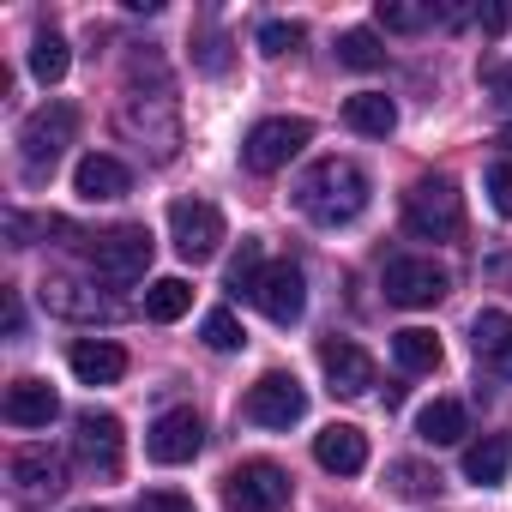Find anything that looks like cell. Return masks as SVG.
I'll list each match as a JSON object with an SVG mask.
<instances>
[{
    "label": "cell",
    "instance_id": "6da1fadb",
    "mask_svg": "<svg viewBox=\"0 0 512 512\" xmlns=\"http://www.w3.org/2000/svg\"><path fill=\"white\" fill-rule=\"evenodd\" d=\"M296 205L308 223L320 229H344L368 211V175L350 163V157H320L302 181H296Z\"/></svg>",
    "mask_w": 512,
    "mask_h": 512
},
{
    "label": "cell",
    "instance_id": "7a4b0ae2",
    "mask_svg": "<svg viewBox=\"0 0 512 512\" xmlns=\"http://www.w3.org/2000/svg\"><path fill=\"white\" fill-rule=\"evenodd\" d=\"M73 133H79V109L73 103H43V109L25 115V127H19V163H25L31 187H43L55 175V163L67 157Z\"/></svg>",
    "mask_w": 512,
    "mask_h": 512
},
{
    "label": "cell",
    "instance_id": "3957f363",
    "mask_svg": "<svg viewBox=\"0 0 512 512\" xmlns=\"http://www.w3.org/2000/svg\"><path fill=\"white\" fill-rule=\"evenodd\" d=\"M404 223L422 241H458L464 235V193L446 175H428L404 193Z\"/></svg>",
    "mask_w": 512,
    "mask_h": 512
},
{
    "label": "cell",
    "instance_id": "277c9868",
    "mask_svg": "<svg viewBox=\"0 0 512 512\" xmlns=\"http://www.w3.org/2000/svg\"><path fill=\"white\" fill-rule=\"evenodd\" d=\"M151 253H157L151 229L145 223H121V229H109V235L91 241V272L103 284H139L151 272Z\"/></svg>",
    "mask_w": 512,
    "mask_h": 512
},
{
    "label": "cell",
    "instance_id": "5b68a950",
    "mask_svg": "<svg viewBox=\"0 0 512 512\" xmlns=\"http://www.w3.org/2000/svg\"><path fill=\"white\" fill-rule=\"evenodd\" d=\"M290 494H296L290 488V470L272 464V458H253V464L229 470V482H223V506L229 512H284Z\"/></svg>",
    "mask_w": 512,
    "mask_h": 512
},
{
    "label": "cell",
    "instance_id": "8992f818",
    "mask_svg": "<svg viewBox=\"0 0 512 512\" xmlns=\"http://www.w3.org/2000/svg\"><path fill=\"white\" fill-rule=\"evenodd\" d=\"M308 139H314L308 121H296V115H272V121H260V127H247V139H241V163H247L253 175H278Z\"/></svg>",
    "mask_w": 512,
    "mask_h": 512
},
{
    "label": "cell",
    "instance_id": "52a82bcc",
    "mask_svg": "<svg viewBox=\"0 0 512 512\" xmlns=\"http://www.w3.org/2000/svg\"><path fill=\"white\" fill-rule=\"evenodd\" d=\"M241 416L253 428H296L308 416V392L296 386V374H260L241 398Z\"/></svg>",
    "mask_w": 512,
    "mask_h": 512
},
{
    "label": "cell",
    "instance_id": "ba28073f",
    "mask_svg": "<svg viewBox=\"0 0 512 512\" xmlns=\"http://www.w3.org/2000/svg\"><path fill=\"white\" fill-rule=\"evenodd\" d=\"M169 241H175L181 260L205 266L211 253L223 247V211L205 205V199H175V205H169Z\"/></svg>",
    "mask_w": 512,
    "mask_h": 512
},
{
    "label": "cell",
    "instance_id": "9c48e42d",
    "mask_svg": "<svg viewBox=\"0 0 512 512\" xmlns=\"http://www.w3.org/2000/svg\"><path fill=\"white\" fill-rule=\"evenodd\" d=\"M253 308H260L272 326H296L308 314V278H302V266H290V260L266 266L260 284H253Z\"/></svg>",
    "mask_w": 512,
    "mask_h": 512
},
{
    "label": "cell",
    "instance_id": "30bf717a",
    "mask_svg": "<svg viewBox=\"0 0 512 512\" xmlns=\"http://www.w3.org/2000/svg\"><path fill=\"white\" fill-rule=\"evenodd\" d=\"M73 458L91 476H121V416L109 410H85L73 422Z\"/></svg>",
    "mask_w": 512,
    "mask_h": 512
},
{
    "label": "cell",
    "instance_id": "8fae6325",
    "mask_svg": "<svg viewBox=\"0 0 512 512\" xmlns=\"http://www.w3.org/2000/svg\"><path fill=\"white\" fill-rule=\"evenodd\" d=\"M446 290H452V278L434 260H392L386 266V302H398V308H434V302H446Z\"/></svg>",
    "mask_w": 512,
    "mask_h": 512
},
{
    "label": "cell",
    "instance_id": "7c38bea8",
    "mask_svg": "<svg viewBox=\"0 0 512 512\" xmlns=\"http://www.w3.org/2000/svg\"><path fill=\"white\" fill-rule=\"evenodd\" d=\"M199 446H205V422L193 410H163L145 434V452L157 464H187V458H199Z\"/></svg>",
    "mask_w": 512,
    "mask_h": 512
},
{
    "label": "cell",
    "instance_id": "4fadbf2b",
    "mask_svg": "<svg viewBox=\"0 0 512 512\" xmlns=\"http://www.w3.org/2000/svg\"><path fill=\"white\" fill-rule=\"evenodd\" d=\"M320 368H326V380H332L338 398H362L374 386V356L362 344H350V338H326L320 344Z\"/></svg>",
    "mask_w": 512,
    "mask_h": 512
},
{
    "label": "cell",
    "instance_id": "5bb4252c",
    "mask_svg": "<svg viewBox=\"0 0 512 512\" xmlns=\"http://www.w3.org/2000/svg\"><path fill=\"white\" fill-rule=\"evenodd\" d=\"M314 458H320V470H332V476H362V470H368V434H362L356 422H332V428L314 434Z\"/></svg>",
    "mask_w": 512,
    "mask_h": 512
},
{
    "label": "cell",
    "instance_id": "9a60e30c",
    "mask_svg": "<svg viewBox=\"0 0 512 512\" xmlns=\"http://www.w3.org/2000/svg\"><path fill=\"white\" fill-rule=\"evenodd\" d=\"M470 350H476V362H482L488 374L512 380V314L482 308V314H476V326H470Z\"/></svg>",
    "mask_w": 512,
    "mask_h": 512
},
{
    "label": "cell",
    "instance_id": "2e32d148",
    "mask_svg": "<svg viewBox=\"0 0 512 512\" xmlns=\"http://www.w3.org/2000/svg\"><path fill=\"white\" fill-rule=\"evenodd\" d=\"M0 416H7L13 428H49L61 416V398L49 380H13L7 386V404H0Z\"/></svg>",
    "mask_w": 512,
    "mask_h": 512
},
{
    "label": "cell",
    "instance_id": "e0dca14e",
    "mask_svg": "<svg viewBox=\"0 0 512 512\" xmlns=\"http://www.w3.org/2000/svg\"><path fill=\"white\" fill-rule=\"evenodd\" d=\"M67 368H73L85 386H115V380L127 374V350L109 344V338H79V344L67 350Z\"/></svg>",
    "mask_w": 512,
    "mask_h": 512
},
{
    "label": "cell",
    "instance_id": "ac0fdd59",
    "mask_svg": "<svg viewBox=\"0 0 512 512\" xmlns=\"http://www.w3.org/2000/svg\"><path fill=\"white\" fill-rule=\"evenodd\" d=\"M73 187H79V199H121L127 187H133V175H127V163L121 157H109V151H91V157H79V169H73Z\"/></svg>",
    "mask_w": 512,
    "mask_h": 512
},
{
    "label": "cell",
    "instance_id": "d6986e66",
    "mask_svg": "<svg viewBox=\"0 0 512 512\" xmlns=\"http://www.w3.org/2000/svg\"><path fill=\"white\" fill-rule=\"evenodd\" d=\"M506 470H512V440H506V434H482L476 446H464V482L500 488Z\"/></svg>",
    "mask_w": 512,
    "mask_h": 512
},
{
    "label": "cell",
    "instance_id": "ffe728a7",
    "mask_svg": "<svg viewBox=\"0 0 512 512\" xmlns=\"http://www.w3.org/2000/svg\"><path fill=\"white\" fill-rule=\"evenodd\" d=\"M416 434H422L428 446H458V440L470 434V416H464V404H458V398H434V404H422Z\"/></svg>",
    "mask_w": 512,
    "mask_h": 512
},
{
    "label": "cell",
    "instance_id": "44dd1931",
    "mask_svg": "<svg viewBox=\"0 0 512 512\" xmlns=\"http://www.w3.org/2000/svg\"><path fill=\"white\" fill-rule=\"evenodd\" d=\"M13 482H19L25 494H61V488H67V476H61V458H55V452H43V446H25V452H13Z\"/></svg>",
    "mask_w": 512,
    "mask_h": 512
},
{
    "label": "cell",
    "instance_id": "7402d4cb",
    "mask_svg": "<svg viewBox=\"0 0 512 512\" xmlns=\"http://www.w3.org/2000/svg\"><path fill=\"white\" fill-rule=\"evenodd\" d=\"M344 127H350V133H368V139H386V133L398 127V109H392V97H380V91H356V97L344 103Z\"/></svg>",
    "mask_w": 512,
    "mask_h": 512
},
{
    "label": "cell",
    "instance_id": "603a6c76",
    "mask_svg": "<svg viewBox=\"0 0 512 512\" xmlns=\"http://www.w3.org/2000/svg\"><path fill=\"white\" fill-rule=\"evenodd\" d=\"M43 308L49 314H67V320H109V302L97 290H85V284H67V278L43 284Z\"/></svg>",
    "mask_w": 512,
    "mask_h": 512
},
{
    "label": "cell",
    "instance_id": "cb8c5ba5",
    "mask_svg": "<svg viewBox=\"0 0 512 512\" xmlns=\"http://www.w3.org/2000/svg\"><path fill=\"white\" fill-rule=\"evenodd\" d=\"M145 320H157V326H169V320H181L187 308H193V284L187 278H157L151 290H145Z\"/></svg>",
    "mask_w": 512,
    "mask_h": 512
},
{
    "label": "cell",
    "instance_id": "d4e9b609",
    "mask_svg": "<svg viewBox=\"0 0 512 512\" xmlns=\"http://www.w3.org/2000/svg\"><path fill=\"white\" fill-rule=\"evenodd\" d=\"M392 350H398V368H410V374H434L440 368V338L422 332V326L392 332Z\"/></svg>",
    "mask_w": 512,
    "mask_h": 512
},
{
    "label": "cell",
    "instance_id": "484cf974",
    "mask_svg": "<svg viewBox=\"0 0 512 512\" xmlns=\"http://www.w3.org/2000/svg\"><path fill=\"white\" fill-rule=\"evenodd\" d=\"M67 67H73V49H67V37L43 31V37L31 43V73H37L43 85H61V79H67Z\"/></svg>",
    "mask_w": 512,
    "mask_h": 512
},
{
    "label": "cell",
    "instance_id": "4316f807",
    "mask_svg": "<svg viewBox=\"0 0 512 512\" xmlns=\"http://www.w3.org/2000/svg\"><path fill=\"white\" fill-rule=\"evenodd\" d=\"M338 61H344L350 73H374V67H386V49H380L374 31H344V37H338Z\"/></svg>",
    "mask_w": 512,
    "mask_h": 512
},
{
    "label": "cell",
    "instance_id": "83f0119b",
    "mask_svg": "<svg viewBox=\"0 0 512 512\" xmlns=\"http://www.w3.org/2000/svg\"><path fill=\"white\" fill-rule=\"evenodd\" d=\"M260 235H241V247H235V260H229V290L235 296H253V284H260Z\"/></svg>",
    "mask_w": 512,
    "mask_h": 512
},
{
    "label": "cell",
    "instance_id": "f1b7e54d",
    "mask_svg": "<svg viewBox=\"0 0 512 512\" xmlns=\"http://www.w3.org/2000/svg\"><path fill=\"white\" fill-rule=\"evenodd\" d=\"M199 338H205L211 350H223V356L247 344V332H241V320H235L229 308H211V314H205V326H199Z\"/></svg>",
    "mask_w": 512,
    "mask_h": 512
},
{
    "label": "cell",
    "instance_id": "f546056e",
    "mask_svg": "<svg viewBox=\"0 0 512 512\" xmlns=\"http://www.w3.org/2000/svg\"><path fill=\"white\" fill-rule=\"evenodd\" d=\"M386 476H392V488H398V494H410V500H422V494H434V488H440V470H428V464H416V458H398Z\"/></svg>",
    "mask_w": 512,
    "mask_h": 512
},
{
    "label": "cell",
    "instance_id": "4dcf8cb0",
    "mask_svg": "<svg viewBox=\"0 0 512 512\" xmlns=\"http://www.w3.org/2000/svg\"><path fill=\"white\" fill-rule=\"evenodd\" d=\"M374 19H380L386 31H422V25H434V7H410V0H380Z\"/></svg>",
    "mask_w": 512,
    "mask_h": 512
},
{
    "label": "cell",
    "instance_id": "1f68e13d",
    "mask_svg": "<svg viewBox=\"0 0 512 512\" xmlns=\"http://www.w3.org/2000/svg\"><path fill=\"white\" fill-rule=\"evenodd\" d=\"M260 49H266V55H296V49H302V25H290V19L260 25Z\"/></svg>",
    "mask_w": 512,
    "mask_h": 512
},
{
    "label": "cell",
    "instance_id": "d6a6232c",
    "mask_svg": "<svg viewBox=\"0 0 512 512\" xmlns=\"http://www.w3.org/2000/svg\"><path fill=\"white\" fill-rule=\"evenodd\" d=\"M482 187H488V205H494L500 217H512V163H488Z\"/></svg>",
    "mask_w": 512,
    "mask_h": 512
},
{
    "label": "cell",
    "instance_id": "836d02e7",
    "mask_svg": "<svg viewBox=\"0 0 512 512\" xmlns=\"http://www.w3.org/2000/svg\"><path fill=\"white\" fill-rule=\"evenodd\" d=\"M133 512H193V500L187 494H175V488H151V494H139V506Z\"/></svg>",
    "mask_w": 512,
    "mask_h": 512
},
{
    "label": "cell",
    "instance_id": "e575fe53",
    "mask_svg": "<svg viewBox=\"0 0 512 512\" xmlns=\"http://www.w3.org/2000/svg\"><path fill=\"white\" fill-rule=\"evenodd\" d=\"M193 61H199V73H223V67H229V55H223V37H217V31H211V37H199Z\"/></svg>",
    "mask_w": 512,
    "mask_h": 512
},
{
    "label": "cell",
    "instance_id": "d590c367",
    "mask_svg": "<svg viewBox=\"0 0 512 512\" xmlns=\"http://www.w3.org/2000/svg\"><path fill=\"white\" fill-rule=\"evenodd\" d=\"M31 229H37V223H31L25 211H7V235H13V247H31Z\"/></svg>",
    "mask_w": 512,
    "mask_h": 512
},
{
    "label": "cell",
    "instance_id": "8d00e7d4",
    "mask_svg": "<svg viewBox=\"0 0 512 512\" xmlns=\"http://www.w3.org/2000/svg\"><path fill=\"white\" fill-rule=\"evenodd\" d=\"M506 25H512L506 7H482V31H506Z\"/></svg>",
    "mask_w": 512,
    "mask_h": 512
},
{
    "label": "cell",
    "instance_id": "74e56055",
    "mask_svg": "<svg viewBox=\"0 0 512 512\" xmlns=\"http://www.w3.org/2000/svg\"><path fill=\"white\" fill-rule=\"evenodd\" d=\"M19 326H25V308H19V296H7V332L19 338Z\"/></svg>",
    "mask_w": 512,
    "mask_h": 512
},
{
    "label": "cell",
    "instance_id": "f35d334b",
    "mask_svg": "<svg viewBox=\"0 0 512 512\" xmlns=\"http://www.w3.org/2000/svg\"><path fill=\"white\" fill-rule=\"evenodd\" d=\"M488 79L500 85V103H512V67H506V73H494V67H488Z\"/></svg>",
    "mask_w": 512,
    "mask_h": 512
},
{
    "label": "cell",
    "instance_id": "ab89813d",
    "mask_svg": "<svg viewBox=\"0 0 512 512\" xmlns=\"http://www.w3.org/2000/svg\"><path fill=\"white\" fill-rule=\"evenodd\" d=\"M500 145H506V151H512V127H500Z\"/></svg>",
    "mask_w": 512,
    "mask_h": 512
},
{
    "label": "cell",
    "instance_id": "60d3db41",
    "mask_svg": "<svg viewBox=\"0 0 512 512\" xmlns=\"http://www.w3.org/2000/svg\"><path fill=\"white\" fill-rule=\"evenodd\" d=\"M85 512H97V506H85Z\"/></svg>",
    "mask_w": 512,
    "mask_h": 512
}]
</instances>
